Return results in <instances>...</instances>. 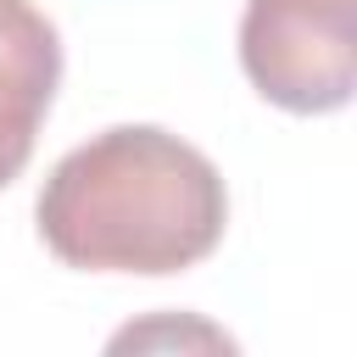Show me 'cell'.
<instances>
[{
    "instance_id": "3",
    "label": "cell",
    "mask_w": 357,
    "mask_h": 357,
    "mask_svg": "<svg viewBox=\"0 0 357 357\" xmlns=\"http://www.w3.org/2000/svg\"><path fill=\"white\" fill-rule=\"evenodd\" d=\"M61 84V33L33 0H0V190L28 167Z\"/></svg>"
},
{
    "instance_id": "2",
    "label": "cell",
    "mask_w": 357,
    "mask_h": 357,
    "mask_svg": "<svg viewBox=\"0 0 357 357\" xmlns=\"http://www.w3.org/2000/svg\"><path fill=\"white\" fill-rule=\"evenodd\" d=\"M240 67L284 112H340L357 89V0H245Z\"/></svg>"
},
{
    "instance_id": "1",
    "label": "cell",
    "mask_w": 357,
    "mask_h": 357,
    "mask_svg": "<svg viewBox=\"0 0 357 357\" xmlns=\"http://www.w3.org/2000/svg\"><path fill=\"white\" fill-rule=\"evenodd\" d=\"M39 240L89 273H184L218 251L229 223L223 173L178 134L151 123L73 145L39 201Z\"/></svg>"
},
{
    "instance_id": "4",
    "label": "cell",
    "mask_w": 357,
    "mask_h": 357,
    "mask_svg": "<svg viewBox=\"0 0 357 357\" xmlns=\"http://www.w3.org/2000/svg\"><path fill=\"white\" fill-rule=\"evenodd\" d=\"M128 346H212V351H234V340L201 318H156V324H128L123 335H112V351H128Z\"/></svg>"
}]
</instances>
